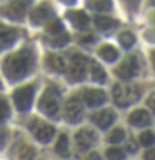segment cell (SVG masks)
I'll return each mask as SVG.
<instances>
[{"mask_svg":"<svg viewBox=\"0 0 155 160\" xmlns=\"http://www.w3.org/2000/svg\"><path fill=\"white\" fill-rule=\"evenodd\" d=\"M35 65V57L30 50L23 48L17 53H12L5 58L3 62V72L10 80H20L25 75L32 72Z\"/></svg>","mask_w":155,"mask_h":160,"instance_id":"cell-1","label":"cell"},{"mask_svg":"<svg viewBox=\"0 0 155 160\" xmlns=\"http://www.w3.org/2000/svg\"><path fill=\"white\" fill-rule=\"evenodd\" d=\"M113 100L118 107H128L138 100V88L132 83L113 85Z\"/></svg>","mask_w":155,"mask_h":160,"instance_id":"cell-2","label":"cell"},{"mask_svg":"<svg viewBox=\"0 0 155 160\" xmlns=\"http://www.w3.org/2000/svg\"><path fill=\"white\" fill-rule=\"evenodd\" d=\"M38 107H40V110H42L45 115H48V117H57L58 108H60V103H58V90L55 88V87H48L43 92L42 98H40Z\"/></svg>","mask_w":155,"mask_h":160,"instance_id":"cell-3","label":"cell"},{"mask_svg":"<svg viewBox=\"0 0 155 160\" xmlns=\"http://www.w3.org/2000/svg\"><path fill=\"white\" fill-rule=\"evenodd\" d=\"M33 93H35V85L30 83V85H23V87L17 88L13 92V102H15V107H17L20 112H27L32 105V100H33Z\"/></svg>","mask_w":155,"mask_h":160,"instance_id":"cell-4","label":"cell"},{"mask_svg":"<svg viewBox=\"0 0 155 160\" xmlns=\"http://www.w3.org/2000/svg\"><path fill=\"white\" fill-rule=\"evenodd\" d=\"M70 60H72V63H70V67L67 70V77L72 82H78V80H82L85 77V67H87L88 62L80 53H72L70 55Z\"/></svg>","mask_w":155,"mask_h":160,"instance_id":"cell-5","label":"cell"},{"mask_svg":"<svg viewBox=\"0 0 155 160\" xmlns=\"http://www.w3.org/2000/svg\"><path fill=\"white\" fill-rule=\"evenodd\" d=\"M30 128H32L35 138H37L38 142H42V143H48L55 135V128L52 127V125L38 122V120H33V123L30 125Z\"/></svg>","mask_w":155,"mask_h":160,"instance_id":"cell-6","label":"cell"},{"mask_svg":"<svg viewBox=\"0 0 155 160\" xmlns=\"http://www.w3.org/2000/svg\"><path fill=\"white\" fill-rule=\"evenodd\" d=\"M32 0H15V2L8 3L5 8H2V12L10 18H17V20H22L27 13V8Z\"/></svg>","mask_w":155,"mask_h":160,"instance_id":"cell-7","label":"cell"},{"mask_svg":"<svg viewBox=\"0 0 155 160\" xmlns=\"http://www.w3.org/2000/svg\"><path fill=\"white\" fill-rule=\"evenodd\" d=\"M82 117H83V105L80 102V98L77 97L70 98L65 105V118L70 123H77Z\"/></svg>","mask_w":155,"mask_h":160,"instance_id":"cell-8","label":"cell"},{"mask_svg":"<svg viewBox=\"0 0 155 160\" xmlns=\"http://www.w3.org/2000/svg\"><path fill=\"white\" fill-rule=\"evenodd\" d=\"M137 72H138V60H137V57H128L125 62H122L117 68H115L117 77H120L122 80L132 78Z\"/></svg>","mask_w":155,"mask_h":160,"instance_id":"cell-9","label":"cell"},{"mask_svg":"<svg viewBox=\"0 0 155 160\" xmlns=\"http://www.w3.org/2000/svg\"><path fill=\"white\" fill-rule=\"evenodd\" d=\"M97 140V135L92 128H82L75 133V143L78 150H88Z\"/></svg>","mask_w":155,"mask_h":160,"instance_id":"cell-10","label":"cell"},{"mask_svg":"<svg viewBox=\"0 0 155 160\" xmlns=\"http://www.w3.org/2000/svg\"><path fill=\"white\" fill-rule=\"evenodd\" d=\"M82 98H83V102L87 103L88 107H100V105H102L105 100H107V95H105L103 90L87 88V90H83Z\"/></svg>","mask_w":155,"mask_h":160,"instance_id":"cell-11","label":"cell"},{"mask_svg":"<svg viewBox=\"0 0 155 160\" xmlns=\"http://www.w3.org/2000/svg\"><path fill=\"white\" fill-rule=\"evenodd\" d=\"M92 122L97 125V127L100 128H108L110 125H112L115 122V112L113 110H100V112H95L92 115Z\"/></svg>","mask_w":155,"mask_h":160,"instance_id":"cell-12","label":"cell"},{"mask_svg":"<svg viewBox=\"0 0 155 160\" xmlns=\"http://www.w3.org/2000/svg\"><path fill=\"white\" fill-rule=\"evenodd\" d=\"M52 15H53V12H52V7H50L48 3H40L38 7L32 12L30 20H32L33 23H42V22H45V20H48Z\"/></svg>","mask_w":155,"mask_h":160,"instance_id":"cell-13","label":"cell"},{"mask_svg":"<svg viewBox=\"0 0 155 160\" xmlns=\"http://www.w3.org/2000/svg\"><path fill=\"white\" fill-rule=\"evenodd\" d=\"M18 37V32L15 28H10V27H5V25H0V50L10 47L15 38Z\"/></svg>","mask_w":155,"mask_h":160,"instance_id":"cell-14","label":"cell"},{"mask_svg":"<svg viewBox=\"0 0 155 160\" xmlns=\"http://www.w3.org/2000/svg\"><path fill=\"white\" fill-rule=\"evenodd\" d=\"M128 122L133 125V127H147L150 123V113L147 110H133L128 117Z\"/></svg>","mask_w":155,"mask_h":160,"instance_id":"cell-15","label":"cell"},{"mask_svg":"<svg viewBox=\"0 0 155 160\" xmlns=\"http://www.w3.org/2000/svg\"><path fill=\"white\" fill-rule=\"evenodd\" d=\"M47 67L53 72H58L62 73L67 70V63H65V58L62 55H57V53H48L47 55Z\"/></svg>","mask_w":155,"mask_h":160,"instance_id":"cell-16","label":"cell"},{"mask_svg":"<svg viewBox=\"0 0 155 160\" xmlns=\"http://www.w3.org/2000/svg\"><path fill=\"white\" fill-rule=\"evenodd\" d=\"M68 18L72 20V23H73L77 28H85V27L88 25V15L83 13L82 10H77V12H70V13H68Z\"/></svg>","mask_w":155,"mask_h":160,"instance_id":"cell-17","label":"cell"},{"mask_svg":"<svg viewBox=\"0 0 155 160\" xmlns=\"http://www.w3.org/2000/svg\"><path fill=\"white\" fill-rule=\"evenodd\" d=\"M95 25H97V28L100 30H110L113 27H117V20L110 18V17H105V15H97L95 17Z\"/></svg>","mask_w":155,"mask_h":160,"instance_id":"cell-18","label":"cell"},{"mask_svg":"<svg viewBox=\"0 0 155 160\" xmlns=\"http://www.w3.org/2000/svg\"><path fill=\"white\" fill-rule=\"evenodd\" d=\"M98 55L103 60H107V62H113V60H117V57H118V50L115 47H112V45H103V47H100Z\"/></svg>","mask_w":155,"mask_h":160,"instance_id":"cell-19","label":"cell"},{"mask_svg":"<svg viewBox=\"0 0 155 160\" xmlns=\"http://www.w3.org/2000/svg\"><path fill=\"white\" fill-rule=\"evenodd\" d=\"M90 77H92V80H95V82L103 83L105 80H107V73L103 72V68L100 67L98 63L92 62V63H90Z\"/></svg>","mask_w":155,"mask_h":160,"instance_id":"cell-20","label":"cell"},{"mask_svg":"<svg viewBox=\"0 0 155 160\" xmlns=\"http://www.w3.org/2000/svg\"><path fill=\"white\" fill-rule=\"evenodd\" d=\"M55 152H57L58 155H62V157H67V155L70 153V145H68V138L67 135H60L57 143H55Z\"/></svg>","mask_w":155,"mask_h":160,"instance_id":"cell-21","label":"cell"},{"mask_svg":"<svg viewBox=\"0 0 155 160\" xmlns=\"http://www.w3.org/2000/svg\"><path fill=\"white\" fill-rule=\"evenodd\" d=\"M88 5L95 12H108L112 8V2L110 0H90Z\"/></svg>","mask_w":155,"mask_h":160,"instance_id":"cell-22","label":"cell"},{"mask_svg":"<svg viewBox=\"0 0 155 160\" xmlns=\"http://www.w3.org/2000/svg\"><path fill=\"white\" fill-rule=\"evenodd\" d=\"M35 158V148L32 145H23L18 148V160H33Z\"/></svg>","mask_w":155,"mask_h":160,"instance_id":"cell-23","label":"cell"},{"mask_svg":"<svg viewBox=\"0 0 155 160\" xmlns=\"http://www.w3.org/2000/svg\"><path fill=\"white\" fill-rule=\"evenodd\" d=\"M118 40H120V43H122V47L130 48L133 45V42H135V35L127 30V32H122V33L118 35Z\"/></svg>","mask_w":155,"mask_h":160,"instance_id":"cell-24","label":"cell"},{"mask_svg":"<svg viewBox=\"0 0 155 160\" xmlns=\"http://www.w3.org/2000/svg\"><path fill=\"white\" fill-rule=\"evenodd\" d=\"M138 142L142 145H145V147H150V145L155 143V133L150 132V130L142 132V133H140V137H138Z\"/></svg>","mask_w":155,"mask_h":160,"instance_id":"cell-25","label":"cell"},{"mask_svg":"<svg viewBox=\"0 0 155 160\" xmlns=\"http://www.w3.org/2000/svg\"><path fill=\"white\" fill-rule=\"evenodd\" d=\"M105 155H107L108 160H123L125 152H123L122 148H118V147H110Z\"/></svg>","mask_w":155,"mask_h":160,"instance_id":"cell-26","label":"cell"},{"mask_svg":"<svg viewBox=\"0 0 155 160\" xmlns=\"http://www.w3.org/2000/svg\"><path fill=\"white\" fill-rule=\"evenodd\" d=\"M68 40H70V37H68L67 33L62 32V33H57L52 40H50V45H52V47H63Z\"/></svg>","mask_w":155,"mask_h":160,"instance_id":"cell-27","label":"cell"},{"mask_svg":"<svg viewBox=\"0 0 155 160\" xmlns=\"http://www.w3.org/2000/svg\"><path fill=\"white\" fill-rule=\"evenodd\" d=\"M123 138H125L123 128H115V130H112V132L108 133V142L110 143H118V142H122Z\"/></svg>","mask_w":155,"mask_h":160,"instance_id":"cell-28","label":"cell"},{"mask_svg":"<svg viewBox=\"0 0 155 160\" xmlns=\"http://www.w3.org/2000/svg\"><path fill=\"white\" fill-rule=\"evenodd\" d=\"M10 117V108H8V103L5 98H0V122L7 120Z\"/></svg>","mask_w":155,"mask_h":160,"instance_id":"cell-29","label":"cell"},{"mask_svg":"<svg viewBox=\"0 0 155 160\" xmlns=\"http://www.w3.org/2000/svg\"><path fill=\"white\" fill-rule=\"evenodd\" d=\"M62 22L60 20H53V22H50L47 25V32L48 33H53V35H57V33H62Z\"/></svg>","mask_w":155,"mask_h":160,"instance_id":"cell-30","label":"cell"},{"mask_svg":"<svg viewBox=\"0 0 155 160\" xmlns=\"http://www.w3.org/2000/svg\"><path fill=\"white\" fill-rule=\"evenodd\" d=\"M147 107H148V108H152L153 112H155V92H153V93H150V97L147 98Z\"/></svg>","mask_w":155,"mask_h":160,"instance_id":"cell-31","label":"cell"},{"mask_svg":"<svg viewBox=\"0 0 155 160\" xmlns=\"http://www.w3.org/2000/svg\"><path fill=\"white\" fill-rule=\"evenodd\" d=\"M143 158L145 160H155V148H148L147 152L143 153Z\"/></svg>","mask_w":155,"mask_h":160,"instance_id":"cell-32","label":"cell"},{"mask_svg":"<svg viewBox=\"0 0 155 160\" xmlns=\"http://www.w3.org/2000/svg\"><path fill=\"white\" fill-rule=\"evenodd\" d=\"M127 150H128L130 153H135V152H137V143H135V142H132V140H130V142L127 143Z\"/></svg>","mask_w":155,"mask_h":160,"instance_id":"cell-33","label":"cell"},{"mask_svg":"<svg viewBox=\"0 0 155 160\" xmlns=\"http://www.w3.org/2000/svg\"><path fill=\"white\" fill-rule=\"evenodd\" d=\"M93 40H95L93 35H87V37H80V42H82V43H92Z\"/></svg>","mask_w":155,"mask_h":160,"instance_id":"cell-34","label":"cell"},{"mask_svg":"<svg viewBox=\"0 0 155 160\" xmlns=\"http://www.w3.org/2000/svg\"><path fill=\"white\" fill-rule=\"evenodd\" d=\"M87 160H102V158H100V155H98L97 152H92V153L87 157Z\"/></svg>","mask_w":155,"mask_h":160,"instance_id":"cell-35","label":"cell"},{"mask_svg":"<svg viewBox=\"0 0 155 160\" xmlns=\"http://www.w3.org/2000/svg\"><path fill=\"white\" fill-rule=\"evenodd\" d=\"M125 2H127L128 5H132V7H137V3L140 2V0H125Z\"/></svg>","mask_w":155,"mask_h":160,"instance_id":"cell-36","label":"cell"},{"mask_svg":"<svg viewBox=\"0 0 155 160\" xmlns=\"http://www.w3.org/2000/svg\"><path fill=\"white\" fill-rule=\"evenodd\" d=\"M5 142V132H0V145Z\"/></svg>","mask_w":155,"mask_h":160,"instance_id":"cell-37","label":"cell"},{"mask_svg":"<svg viewBox=\"0 0 155 160\" xmlns=\"http://www.w3.org/2000/svg\"><path fill=\"white\" fill-rule=\"evenodd\" d=\"M62 2H65V3H73L75 0H62Z\"/></svg>","mask_w":155,"mask_h":160,"instance_id":"cell-38","label":"cell"},{"mask_svg":"<svg viewBox=\"0 0 155 160\" xmlns=\"http://www.w3.org/2000/svg\"><path fill=\"white\" fill-rule=\"evenodd\" d=\"M152 62H153V67H155V53L152 55Z\"/></svg>","mask_w":155,"mask_h":160,"instance_id":"cell-39","label":"cell"},{"mask_svg":"<svg viewBox=\"0 0 155 160\" xmlns=\"http://www.w3.org/2000/svg\"><path fill=\"white\" fill-rule=\"evenodd\" d=\"M148 35H153V42H155V28H153V32H152V33H148Z\"/></svg>","mask_w":155,"mask_h":160,"instance_id":"cell-40","label":"cell"},{"mask_svg":"<svg viewBox=\"0 0 155 160\" xmlns=\"http://www.w3.org/2000/svg\"><path fill=\"white\" fill-rule=\"evenodd\" d=\"M150 3H152V5H155V0H150Z\"/></svg>","mask_w":155,"mask_h":160,"instance_id":"cell-41","label":"cell"},{"mask_svg":"<svg viewBox=\"0 0 155 160\" xmlns=\"http://www.w3.org/2000/svg\"><path fill=\"white\" fill-rule=\"evenodd\" d=\"M0 87H2V83H0Z\"/></svg>","mask_w":155,"mask_h":160,"instance_id":"cell-42","label":"cell"}]
</instances>
